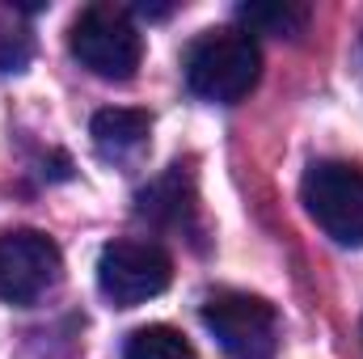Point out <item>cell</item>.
<instances>
[{"instance_id":"1","label":"cell","mask_w":363,"mask_h":359,"mask_svg":"<svg viewBox=\"0 0 363 359\" xmlns=\"http://www.w3.org/2000/svg\"><path fill=\"white\" fill-rule=\"evenodd\" d=\"M262 55L245 30H207L186 51V85L207 101H241L258 85Z\"/></svg>"},{"instance_id":"2","label":"cell","mask_w":363,"mask_h":359,"mask_svg":"<svg viewBox=\"0 0 363 359\" xmlns=\"http://www.w3.org/2000/svg\"><path fill=\"white\" fill-rule=\"evenodd\" d=\"M68 47L81 60V68H89L101 81H131L144 60V38L135 21L114 4L81 9V17L68 30Z\"/></svg>"},{"instance_id":"3","label":"cell","mask_w":363,"mask_h":359,"mask_svg":"<svg viewBox=\"0 0 363 359\" xmlns=\"http://www.w3.org/2000/svg\"><path fill=\"white\" fill-rule=\"evenodd\" d=\"M300 199L304 211L313 216V224L347 245L363 250V170L351 161H317L308 165V174L300 182Z\"/></svg>"},{"instance_id":"4","label":"cell","mask_w":363,"mask_h":359,"mask_svg":"<svg viewBox=\"0 0 363 359\" xmlns=\"http://www.w3.org/2000/svg\"><path fill=\"white\" fill-rule=\"evenodd\" d=\"M203 326L228 359H274L279 351V313L262 296L211 292L203 300Z\"/></svg>"},{"instance_id":"5","label":"cell","mask_w":363,"mask_h":359,"mask_svg":"<svg viewBox=\"0 0 363 359\" xmlns=\"http://www.w3.org/2000/svg\"><path fill=\"white\" fill-rule=\"evenodd\" d=\"M174 283V258L157 241H110L97 258V287L114 309H135Z\"/></svg>"},{"instance_id":"6","label":"cell","mask_w":363,"mask_h":359,"mask_svg":"<svg viewBox=\"0 0 363 359\" xmlns=\"http://www.w3.org/2000/svg\"><path fill=\"white\" fill-rule=\"evenodd\" d=\"M64 254L38 228H9L0 233V300L4 304H34L43 292L60 283Z\"/></svg>"},{"instance_id":"7","label":"cell","mask_w":363,"mask_h":359,"mask_svg":"<svg viewBox=\"0 0 363 359\" xmlns=\"http://www.w3.org/2000/svg\"><path fill=\"white\" fill-rule=\"evenodd\" d=\"M148 131H152V118L144 110H127V106L97 110L89 123L93 144H97V153L106 161H131L148 144Z\"/></svg>"},{"instance_id":"8","label":"cell","mask_w":363,"mask_h":359,"mask_svg":"<svg viewBox=\"0 0 363 359\" xmlns=\"http://www.w3.org/2000/svg\"><path fill=\"white\" fill-rule=\"evenodd\" d=\"M237 17L254 30V34H300L304 21H308V9L304 4H291V0H254V4H241Z\"/></svg>"},{"instance_id":"9","label":"cell","mask_w":363,"mask_h":359,"mask_svg":"<svg viewBox=\"0 0 363 359\" xmlns=\"http://www.w3.org/2000/svg\"><path fill=\"white\" fill-rule=\"evenodd\" d=\"M123 359H194V347L174 326H140L127 338Z\"/></svg>"}]
</instances>
